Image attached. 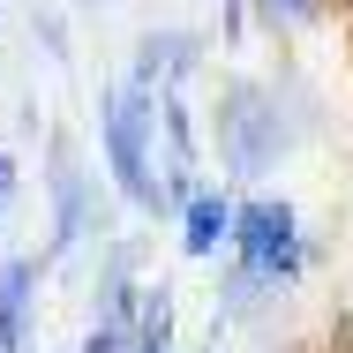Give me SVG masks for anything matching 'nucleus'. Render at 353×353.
<instances>
[{"label": "nucleus", "instance_id": "nucleus-1", "mask_svg": "<svg viewBox=\"0 0 353 353\" xmlns=\"http://www.w3.org/2000/svg\"><path fill=\"white\" fill-rule=\"evenodd\" d=\"M211 136H218V165H225V181H241V188H256L271 165H279L293 136H301V121L285 113L279 83H256V75H233L225 90H218V113H211Z\"/></svg>", "mask_w": 353, "mask_h": 353}, {"label": "nucleus", "instance_id": "nucleus-2", "mask_svg": "<svg viewBox=\"0 0 353 353\" xmlns=\"http://www.w3.org/2000/svg\"><path fill=\"white\" fill-rule=\"evenodd\" d=\"M98 150L113 173V196L128 211L158 218V98L143 83H105L98 90Z\"/></svg>", "mask_w": 353, "mask_h": 353}, {"label": "nucleus", "instance_id": "nucleus-3", "mask_svg": "<svg viewBox=\"0 0 353 353\" xmlns=\"http://www.w3.org/2000/svg\"><path fill=\"white\" fill-rule=\"evenodd\" d=\"M316 256H323V248L308 241V225H301V211H293L285 196H233V241H225V263H241V271H256L271 293H285V285L308 279Z\"/></svg>", "mask_w": 353, "mask_h": 353}, {"label": "nucleus", "instance_id": "nucleus-4", "mask_svg": "<svg viewBox=\"0 0 353 353\" xmlns=\"http://www.w3.org/2000/svg\"><path fill=\"white\" fill-rule=\"evenodd\" d=\"M46 196H53V241H46V271L61 263V256H75L90 233L105 241V218H98V173H83V150H75V136H46Z\"/></svg>", "mask_w": 353, "mask_h": 353}, {"label": "nucleus", "instance_id": "nucleus-5", "mask_svg": "<svg viewBox=\"0 0 353 353\" xmlns=\"http://www.w3.org/2000/svg\"><path fill=\"white\" fill-rule=\"evenodd\" d=\"M203 53H211L203 30H188V23H150V30L136 38L128 83H143L150 98H158V90H188V83L203 75Z\"/></svg>", "mask_w": 353, "mask_h": 353}, {"label": "nucleus", "instance_id": "nucleus-6", "mask_svg": "<svg viewBox=\"0 0 353 353\" xmlns=\"http://www.w3.org/2000/svg\"><path fill=\"white\" fill-rule=\"evenodd\" d=\"M38 285H46L38 256H0V353H30V339H38Z\"/></svg>", "mask_w": 353, "mask_h": 353}, {"label": "nucleus", "instance_id": "nucleus-7", "mask_svg": "<svg viewBox=\"0 0 353 353\" xmlns=\"http://www.w3.org/2000/svg\"><path fill=\"white\" fill-rule=\"evenodd\" d=\"M173 225H181V256L188 263H218L225 241H233V188H196Z\"/></svg>", "mask_w": 353, "mask_h": 353}, {"label": "nucleus", "instance_id": "nucleus-8", "mask_svg": "<svg viewBox=\"0 0 353 353\" xmlns=\"http://www.w3.org/2000/svg\"><path fill=\"white\" fill-rule=\"evenodd\" d=\"M173 331H181V301L165 279H143V301L128 316V353H173Z\"/></svg>", "mask_w": 353, "mask_h": 353}, {"label": "nucleus", "instance_id": "nucleus-9", "mask_svg": "<svg viewBox=\"0 0 353 353\" xmlns=\"http://www.w3.org/2000/svg\"><path fill=\"white\" fill-rule=\"evenodd\" d=\"M158 143H165V158H158V165L203 173V128H196V105H188V90H158Z\"/></svg>", "mask_w": 353, "mask_h": 353}, {"label": "nucleus", "instance_id": "nucleus-10", "mask_svg": "<svg viewBox=\"0 0 353 353\" xmlns=\"http://www.w3.org/2000/svg\"><path fill=\"white\" fill-rule=\"evenodd\" d=\"M323 8H331V0H256V15H263L271 30H301V23H323Z\"/></svg>", "mask_w": 353, "mask_h": 353}, {"label": "nucleus", "instance_id": "nucleus-11", "mask_svg": "<svg viewBox=\"0 0 353 353\" xmlns=\"http://www.w3.org/2000/svg\"><path fill=\"white\" fill-rule=\"evenodd\" d=\"M30 30H38V46H46V61L68 68V15H61V8H30Z\"/></svg>", "mask_w": 353, "mask_h": 353}, {"label": "nucleus", "instance_id": "nucleus-12", "mask_svg": "<svg viewBox=\"0 0 353 353\" xmlns=\"http://www.w3.org/2000/svg\"><path fill=\"white\" fill-rule=\"evenodd\" d=\"M15 188H23V158L0 143V233H8V211H15Z\"/></svg>", "mask_w": 353, "mask_h": 353}, {"label": "nucleus", "instance_id": "nucleus-13", "mask_svg": "<svg viewBox=\"0 0 353 353\" xmlns=\"http://www.w3.org/2000/svg\"><path fill=\"white\" fill-rule=\"evenodd\" d=\"M75 353H128V331H121V323H98V316H90V331H83V346Z\"/></svg>", "mask_w": 353, "mask_h": 353}, {"label": "nucleus", "instance_id": "nucleus-14", "mask_svg": "<svg viewBox=\"0 0 353 353\" xmlns=\"http://www.w3.org/2000/svg\"><path fill=\"white\" fill-rule=\"evenodd\" d=\"M218 30H225V46L241 53V46H248V0H218Z\"/></svg>", "mask_w": 353, "mask_h": 353}, {"label": "nucleus", "instance_id": "nucleus-15", "mask_svg": "<svg viewBox=\"0 0 353 353\" xmlns=\"http://www.w3.org/2000/svg\"><path fill=\"white\" fill-rule=\"evenodd\" d=\"M331 353H353V316L339 323V339H331Z\"/></svg>", "mask_w": 353, "mask_h": 353}, {"label": "nucleus", "instance_id": "nucleus-16", "mask_svg": "<svg viewBox=\"0 0 353 353\" xmlns=\"http://www.w3.org/2000/svg\"><path fill=\"white\" fill-rule=\"evenodd\" d=\"M83 8H90V0H83Z\"/></svg>", "mask_w": 353, "mask_h": 353}]
</instances>
